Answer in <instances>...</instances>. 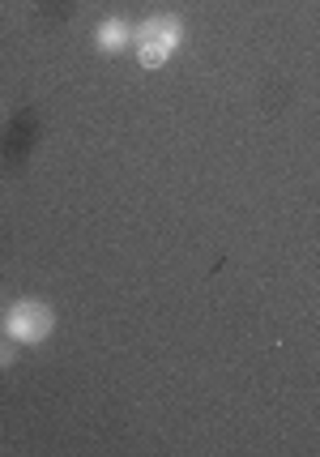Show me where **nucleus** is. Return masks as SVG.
I'll list each match as a JSON object with an SVG mask.
<instances>
[{"label":"nucleus","instance_id":"nucleus-1","mask_svg":"<svg viewBox=\"0 0 320 457\" xmlns=\"http://www.w3.org/2000/svg\"><path fill=\"white\" fill-rule=\"evenodd\" d=\"M180 43H184V21L176 13H150L141 26H133V52H137L141 69H162L180 52Z\"/></svg>","mask_w":320,"mask_h":457},{"label":"nucleus","instance_id":"nucleus-2","mask_svg":"<svg viewBox=\"0 0 320 457\" xmlns=\"http://www.w3.org/2000/svg\"><path fill=\"white\" fill-rule=\"evenodd\" d=\"M52 329H56V312L47 299H18L4 312V334L18 346H39L52 338Z\"/></svg>","mask_w":320,"mask_h":457},{"label":"nucleus","instance_id":"nucleus-3","mask_svg":"<svg viewBox=\"0 0 320 457\" xmlns=\"http://www.w3.org/2000/svg\"><path fill=\"white\" fill-rule=\"evenodd\" d=\"M94 47H99L103 56L128 52V47H133V26H128V18H103L99 26H94Z\"/></svg>","mask_w":320,"mask_h":457},{"label":"nucleus","instance_id":"nucleus-4","mask_svg":"<svg viewBox=\"0 0 320 457\" xmlns=\"http://www.w3.org/2000/svg\"><path fill=\"white\" fill-rule=\"evenodd\" d=\"M13 359H18V342H0V368H13Z\"/></svg>","mask_w":320,"mask_h":457}]
</instances>
